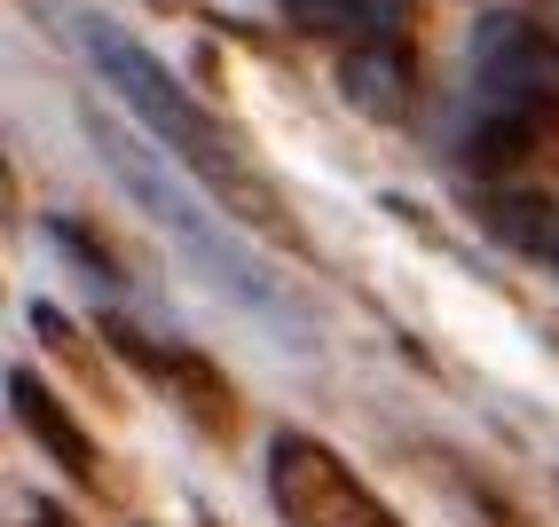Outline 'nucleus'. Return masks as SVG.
I'll return each mask as SVG.
<instances>
[{
	"mask_svg": "<svg viewBox=\"0 0 559 527\" xmlns=\"http://www.w3.org/2000/svg\"><path fill=\"white\" fill-rule=\"evenodd\" d=\"M87 142L103 149V166L119 173V190L174 237V252L190 260V268H198L221 299H237L252 323H269L276 338H300V347H308V323H300V308H292V291H284L269 268H260V260L245 252V237H237L229 220H221V213L190 190V181H181V173L158 158V149H142L127 127H110L103 110H87Z\"/></svg>",
	"mask_w": 559,
	"mask_h": 527,
	"instance_id": "f257e3e1",
	"label": "nucleus"
},
{
	"mask_svg": "<svg viewBox=\"0 0 559 527\" xmlns=\"http://www.w3.org/2000/svg\"><path fill=\"white\" fill-rule=\"evenodd\" d=\"M80 48H87V63L110 80V95H119V103L134 110V119L151 127V134L174 149V158L205 181L213 197H229V205H245V213H260V220H276L269 190H260V173L237 158L229 134H221V127L205 119V110L190 103V87H181L174 71H166L151 48H142V40H134V32H119L110 16H80Z\"/></svg>",
	"mask_w": 559,
	"mask_h": 527,
	"instance_id": "f03ea898",
	"label": "nucleus"
},
{
	"mask_svg": "<svg viewBox=\"0 0 559 527\" xmlns=\"http://www.w3.org/2000/svg\"><path fill=\"white\" fill-rule=\"evenodd\" d=\"M269 504L284 527H402L379 488H362L316 433H276L269 441Z\"/></svg>",
	"mask_w": 559,
	"mask_h": 527,
	"instance_id": "7ed1b4c3",
	"label": "nucleus"
},
{
	"mask_svg": "<svg viewBox=\"0 0 559 527\" xmlns=\"http://www.w3.org/2000/svg\"><path fill=\"white\" fill-rule=\"evenodd\" d=\"M473 80H480V95H489V110H536L544 87H551V56H544V40L520 16L497 9L473 32Z\"/></svg>",
	"mask_w": 559,
	"mask_h": 527,
	"instance_id": "20e7f679",
	"label": "nucleus"
},
{
	"mask_svg": "<svg viewBox=\"0 0 559 527\" xmlns=\"http://www.w3.org/2000/svg\"><path fill=\"white\" fill-rule=\"evenodd\" d=\"M9 409H16V426L24 433H40V448L48 457L80 480V488H95L103 480V465H95V448H87V433H80V418H71V409L32 379V370H9Z\"/></svg>",
	"mask_w": 559,
	"mask_h": 527,
	"instance_id": "39448f33",
	"label": "nucleus"
},
{
	"mask_svg": "<svg viewBox=\"0 0 559 527\" xmlns=\"http://www.w3.org/2000/svg\"><path fill=\"white\" fill-rule=\"evenodd\" d=\"M340 95L362 110V119H402L409 110V56L386 40H362L340 56Z\"/></svg>",
	"mask_w": 559,
	"mask_h": 527,
	"instance_id": "423d86ee",
	"label": "nucleus"
},
{
	"mask_svg": "<svg viewBox=\"0 0 559 527\" xmlns=\"http://www.w3.org/2000/svg\"><path fill=\"white\" fill-rule=\"evenodd\" d=\"M292 16L308 32H362L379 9H370V0H292Z\"/></svg>",
	"mask_w": 559,
	"mask_h": 527,
	"instance_id": "0eeeda50",
	"label": "nucleus"
},
{
	"mask_svg": "<svg viewBox=\"0 0 559 527\" xmlns=\"http://www.w3.org/2000/svg\"><path fill=\"white\" fill-rule=\"evenodd\" d=\"M32 527H63V519H32Z\"/></svg>",
	"mask_w": 559,
	"mask_h": 527,
	"instance_id": "6e6552de",
	"label": "nucleus"
}]
</instances>
